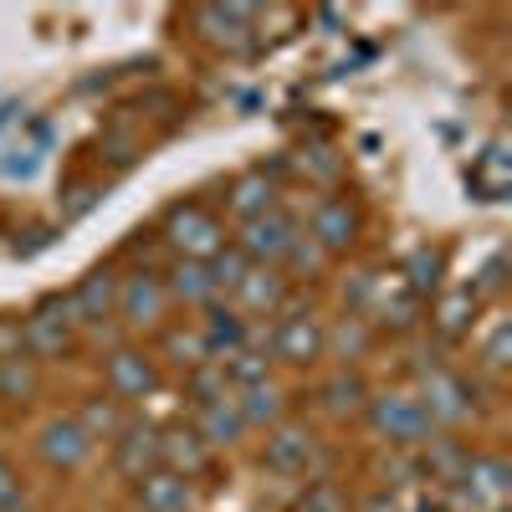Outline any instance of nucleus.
I'll return each mask as SVG.
<instances>
[{
	"label": "nucleus",
	"instance_id": "obj_13",
	"mask_svg": "<svg viewBox=\"0 0 512 512\" xmlns=\"http://www.w3.org/2000/svg\"><path fill=\"white\" fill-rule=\"evenodd\" d=\"M149 466H159V431L128 425L123 441H118V472L123 477H149Z\"/></svg>",
	"mask_w": 512,
	"mask_h": 512
},
{
	"label": "nucleus",
	"instance_id": "obj_15",
	"mask_svg": "<svg viewBox=\"0 0 512 512\" xmlns=\"http://www.w3.org/2000/svg\"><path fill=\"white\" fill-rule=\"evenodd\" d=\"M200 441L205 446H236L241 431H246V420H241V405L236 400H216V405H200Z\"/></svg>",
	"mask_w": 512,
	"mask_h": 512
},
{
	"label": "nucleus",
	"instance_id": "obj_34",
	"mask_svg": "<svg viewBox=\"0 0 512 512\" xmlns=\"http://www.w3.org/2000/svg\"><path fill=\"white\" fill-rule=\"evenodd\" d=\"M21 323H0V359H21Z\"/></svg>",
	"mask_w": 512,
	"mask_h": 512
},
{
	"label": "nucleus",
	"instance_id": "obj_26",
	"mask_svg": "<svg viewBox=\"0 0 512 512\" xmlns=\"http://www.w3.org/2000/svg\"><path fill=\"white\" fill-rule=\"evenodd\" d=\"M323 400H328V410L333 415H349V410H359L364 405V384L354 379V374H338L328 390H323Z\"/></svg>",
	"mask_w": 512,
	"mask_h": 512
},
{
	"label": "nucleus",
	"instance_id": "obj_35",
	"mask_svg": "<svg viewBox=\"0 0 512 512\" xmlns=\"http://www.w3.org/2000/svg\"><path fill=\"white\" fill-rule=\"evenodd\" d=\"M21 497V477L11 472V461H0V507H11Z\"/></svg>",
	"mask_w": 512,
	"mask_h": 512
},
{
	"label": "nucleus",
	"instance_id": "obj_1",
	"mask_svg": "<svg viewBox=\"0 0 512 512\" xmlns=\"http://www.w3.org/2000/svg\"><path fill=\"white\" fill-rule=\"evenodd\" d=\"M369 420L390 446H425V436H431V415L415 395H379L369 405Z\"/></svg>",
	"mask_w": 512,
	"mask_h": 512
},
{
	"label": "nucleus",
	"instance_id": "obj_8",
	"mask_svg": "<svg viewBox=\"0 0 512 512\" xmlns=\"http://www.w3.org/2000/svg\"><path fill=\"white\" fill-rule=\"evenodd\" d=\"M466 395H472V390H466V384L456 379V374H446V369H436L431 379H425V415H431V425L436 420H461V415H472V400H466Z\"/></svg>",
	"mask_w": 512,
	"mask_h": 512
},
{
	"label": "nucleus",
	"instance_id": "obj_27",
	"mask_svg": "<svg viewBox=\"0 0 512 512\" xmlns=\"http://www.w3.org/2000/svg\"><path fill=\"white\" fill-rule=\"evenodd\" d=\"M441 282V251H415L410 256V277H405V287L420 297V292H431Z\"/></svg>",
	"mask_w": 512,
	"mask_h": 512
},
{
	"label": "nucleus",
	"instance_id": "obj_3",
	"mask_svg": "<svg viewBox=\"0 0 512 512\" xmlns=\"http://www.w3.org/2000/svg\"><path fill=\"white\" fill-rule=\"evenodd\" d=\"M292 241H297L292 216H282V210H267V216L246 221V236H241V246H236V251L256 267V262H282V256L292 251Z\"/></svg>",
	"mask_w": 512,
	"mask_h": 512
},
{
	"label": "nucleus",
	"instance_id": "obj_6",
	"mask_svg": "<svg viewBox=\"0 0 512 512\" xmlns=\"http://www.w3.org/2000/svg\"><path fill=\"white\" fill-rule=\"evenodd\" d=\"M41 456H47V466H57V472H72V466H82L93 456V436L82 431L77 420H52L47 431H41Z\"/></svg>",
	"mask_w": 512,
	"mask_h": 512
},
{
	"label": "nucleus",
	"instance_id": "obj_14",
	"mask_svg": "<svg viewBox=\"0 0 512 512\" xmlns=\"http://www.w3.org/2000/svg\"><path fill=\"white\" fill-rule=\"evenodd\" d=\"M67 323L72 318H57V303L52 308H41L26 328H21V344L31 349V354H41V359H52V354H67Z\"/></svg>",
	"mask_w": 512,
	"mask_h": 512
},
{
	"label": "nucleus",
	"instance_id": "obj_18",
	"mask_svg": "<svg viewBox=\"0 0 512 512\" xmlns=\"http://www.w3.org/2000/svg\"><path fill=\"white\" fill-rule=\"evenodd\" d=\"M313 236H318V251H349V241H354V210L344 200H328L313 216Z\"/></svg>",
	"mask_w": 512,
	"mask_h": 512
},
{
	"label": "nucleus",
	"instance_id": "obj_33",
	"mask_svg": "<svg viewBox=\"0 0 512 512\" xmlns=\"http://www.w3.org/2000/svg\"><path fill=\"white\" fill-rule=\"evenodd\" d=\"M364 338H369V333H364V323H359V318H349L344 328L333 333V344H338V354H359V349H364Z\"/></svg>",
	"mask_w": 512,
	"mask_h": 512
},
{
	"label": "nucleus",
	"instance_id": "obj_23",
	"mask_svg": "<svg viewBox=\"0 0 512 512\" xmlns=\"http://www.w3.org/2000/svg\"><path fill=\"white\" fill-rule=\"evenodd\" d=\"M282 415V395L277 384L262 379V384H246V405H241V420L246 425H262V420H277Z\"/></svg>",
	"mask_w": 512,
	"mask_h": 512
},
{
	"label": "nucleus",
	"instance_id": "obj_17",
	"mask_svg": "<svg viewBox=\"0 0 512 512\" xmlns=\"http://www.w3.org/2000/svg\"><path fill=\"white\" fill-rule=\"evenodd\" d=\"M159 461H169L180 477L200 472V466H205V441H200V431H185V425L164 431V436H159Z\"/></svg>",
	"mask_w": 512,
	"mask_h": 512
},
{
	"label": "nucleus",
	"instance_id": "obj_20",
	"mask_svg": "<svg viewBox=\"0 0 512 512\" xmlns=\"http://www.w3.org/2000/svg\"><path fill=\"white\" fill-rule=\"evenodd\" d=\"M164 292H175L180 303H210V297H216V282H210V267L205 262H180L175 272H169V287Z\"/></svg>",
	"mask_w": 512,
	"mask_h": 512
},
{
	"label": "nucleus",
	"instance_id": "obj_25",
	"mask_svg": "<svg viewBox=\"0 0 512 512\" xmlns=\"http://www.w3.org/2000/svg\"><path fill=\"white\" fill-rule=\"evenodd\" d=\"M226 390H231V379H226V364H221V369H210V364H195V374H190V395H195L200 405H216V400H226Z\"/></svg>",
	"mask_w": 512,
	"mask_h": 512
},
{
	"label": "nucleus",
	"instance_id": "obj_30",
	"mask_svg": "<svg viewBox=\"0 0 512 512\" xmlns=\"http://www.w3.org/2000/svg\"><path fill=\"white\" fill-rule=\"evenodd\" d=\"M31 390H36V374L26 369V359H0V395L21 400V395H31Z\"/></svg>",
	"mask_w": 512,
	"mask_h": 512
},
{
	"label": "nucleus",
	"instance_id": "obj_5",
	"mask_svg": "<svg viewBox=\"0 0 512 512\" xmlns=\"http://www.w3.org/2000/svg\"><path fill=\"white\" fill-rule=\"evenodd\" d=\"M323 344H328L323 323H318L313 313H297V318H287V323L277 328L272 354H277V359H287V364H313V359L323 354Z\"/></svg>",
	"mask_w": 512,
	"mask_h": 512
},
{
	"label": "nucleus",
	"instance_id": "obj_2",
	"mask_svg": "<svg viewBox=\"0 0 512 512\" xmlns=\"http://www.w3.org/2000/svg\"><path fill=\"white\" fill-rule=\"evenodd\" d=\"M512 482H507V461L497 456H472L466 461V472H461V502L472 507V512H497L507 502Z\"/></svg>",
	"mask_w": 512,
	"mask_h": 512
},
{
	"label": "nucleus",
	"instance_id": "obj_12",
	"mask_svg": "<svg viewBox=\"0 0 512 512\" xmlns=\"http://www.w3.org/2000/svg\"><path fill=\"white\" fill-rule=\"evenodd\" d=\"M236 297H241L251 313H277L282 297H287V282L272 267H246V277L236 282Z\"/></svg>",
	"mask_w": 512,
	"mask_h": 512
},
{
	"label": "nucleus",
	"instance_id": "obj_31",
	"mask_svg": "<svg viewBox=\"0 0 512 512\" xmlns=\"http://www.w3.org/2000/svg\"><path fill=\"white\" fill-rule=\"evenodd\" d=\"M226 379H241V384H262V379H267V359H262V354H251V349H236V354H231V369H226Z\"/></svg>",
	"mask_w": 512,
	"mask_h": 512
},
{
	"label": "nucleus",
	"instance_id": "obj_21",
	"mask_svg": "<svg viewBox=\"0 0 512 512\" xmlns=\"http://www.w3.org/2000/svg\"><path fill=\"white\" fill-rule=\"evenodd\" d=\"M231 210L241 221H256V216H267V210H277V195H272V185L262 175H246L236 185V195H231Z\"/></svg>",
	"mask_w": 512,
	"mask_h": 512
},
{
	"label": "nucleus",
	"instance_id": "obj_28",
	"mask_svg": "<svg viewBox=\"0 0 512 512\" xmlns=\"http://www.w3.org/2000/svg\"><path fill=\"white\" fill-rule=\"evenodd\" d=\"M297 512H349V502L333 482H308V492L297 497Z\"/></svg>",
	"mask_w": 512,
	"mask_h": 512
},
{
	"label": "nucleus",
	"instance_id": "obj_4",
	"mask_svg": "<svg viewBox=\"0 0 512 512\" xmlns=\"http://www.w3.org/2000/svg\"><path fill=\"white\" fill-rule=\"evenodd\" d=\"M169 241L185 251V262H195V256H216L221 241H226V231H221V221L210 216V210L180 205L175 216H169Z\"/></svg>",
	"mask_w": 512,
	"mask_h": 512
},
{
	"label": "nucleus",
	"instance_id": "obj_16",
	"mask_svg": "<svg viewBox=\"0 0 512 512\" xmlns=\"http://www.w3.org/2000/svg\"><path fill=\"white\" fill-rule=\"evenodd\" d=\"M108 384H113V395L139 400V395H149L154 384H159V374H154V364L139 359V354H113V359H108Z\"/></svg>",
	"mask_w": 512,
	"mask_h": 512
},
{
	"label": "nucleus",
	"instance_id": "obj_10",
	"mask_svg": "<svg viewBox=\"0 0 512 512\" xmlns=\"http://www.w3.org/2000/svg\"><path fill=\"white\" fill-rule=\"evenodd\" d=\"M67 308L77 313L72 323H103V318L118 308V282H113V272H93L88 282L72 292V303H67Z\"/></svg>",
	"mask_w": 512,
	"mask_h": 512
},
{
	"label": "nucleus",
	"instance_id": "obj_29",
	"mask_svg": "<svg viewBox=\"0 0 512 512\" xmlns=\"http://www.w3.org/2000/svg\"><path fill=\"white\" fill-rule=\"evenodd\" d=\"M246 256L241 251H216V262H210V282H216V292H236V282L246 277Z\"/></svg>",
	"mask_w": 512,
	"mask_h": 512
},
{
	"label": "nucleus",
	"instance_id": "obj_22",
	"mask_svg": "<svg viewBox=\"0 0 512 512\" xmlns=\"http://www.w3.org/2000/svg\"><path fill=\"white\" fill-rule=\"evenodd\" d=\"M466 456L461 446H451V441H425V472H431L436 482H461V472H466Z\"/></svg>",
	"mask_w": 512,
	"mask_h": 512
},
{
	"label": "nucleus",
	"instance_id": "obj_9",
	"mask_svg": "<svg viewBox=\"0 0 512 512\" xmlns=\"http://www.w3.org/2000/svg\"><path fill=\"white\" fill-rule=\"evenodd\" d=\"M190 482L180 472H149L139 477V512H190Z\"/></svg>",
	"mask_w": 512,
	"mask_h": 512
},
{
	"label": "nucleus",
	"instance_id": "obj_24",
	"mask_svg": "<svg viewBox=\"0 0 512 512\" xmlns=\"http://www.w3.org/2000/svg\"><path fill=\"white\" fill-rule=\"evenodd\" d=\"M241 323L231 318V313H210V323H205V338H200V344H205V354L210 359H216L221 349H241Z\"/></svg>",
	"mask_w": 512,
	"mask_h": 512
},
{
	"label": "nucleus",
	"instance_id": "obj_19",
	"mask_svg": "<svg viewBox=\"0 0 512 512\" xmlns=\"http://www.w3.org/2000/svg\"><path fill=\"white\" fill-rule=\"evenodd\" d=\"M507 185H512L507 149H502V144H492L487 154H477V159H472V190H477L482 200H502V195H507Z\"/></svg>",
	"mask_w": 512,
	"mask_h": 512
},
{
	"label": "nucleus",
	"instance_id": "obj_32",
	"mask_svg": "<svg viewBox=\"0 0 512 512\" xmlns=\"http://www.w3.org/2000/svg\"><path fill=\"white\" fill-rule=\"evenodd\" d=\"M477 308V297L472 292H456V297H446V308H441V328L446 333H456L461 323H466V313H472Z\"/></svg>",
	"mask_w": 512,
	"mask_h": 512
},
{
	"label": "nucleus",
	"instance_id": "obj_36",
	"mask_svg": "<svg viewBox=\"0 0 512 512\" xmlns=\"http://www.w3.org/2000/svg\"><path fill=\"white\" fill-rule=\"evenodd\" d=\"M497 512H507V507H497Z\"/></svg>",
	"mask_w": 512,
	"mask_h": 512
},
{
	"label": "nucleus",
	"instance_id": "obj_11",
	"mask_svg": "<svg viewBox=\"0 0 512 512\" xmlns=\"http://www.w3.org/2000/svg\"><path fill=\"white\" fill-rule=\"evenodd\" d=\"M308 461H313V436L303 431V425H282V431L267 441V466L272 472L297 477V472H308Z\"/></svg>",
	"mask_w": 512,
	"mask_h": 512
},
{
	"label": "nucleus",
	"instance_id": "obj_7",
	"mask_svg": "<svg viewBox=\"0 0 512 512\" xmlns=\"http://www.w3.org/2000/svg\"><path fill=\"white\" fill-rule=\"evenodd\" d=\"M164 303H169V292L154 272H134L123 287H118V313L128 323H159L164 318Z\"/></svg>",
	"mask_w": 512,
	"mask_h": 512
}]
</instances>
